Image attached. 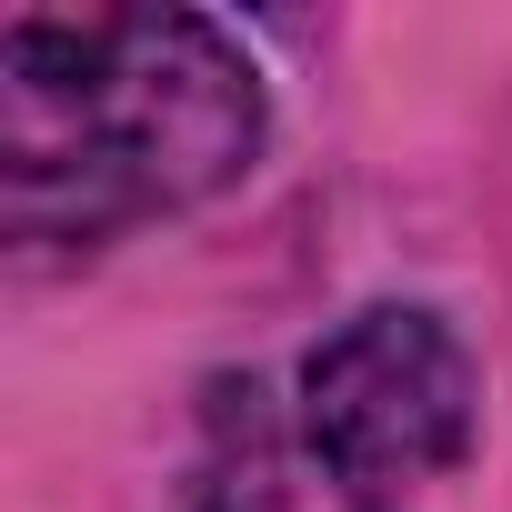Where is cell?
I'll return each instance as SVG.
<instances>
[{"instance_id":"7a4b0ae2","label":"cell","mask_w":512,"mask_h":512,"mask_svg":"<svg viewBox=\"0 0 512 512\" xmlns=\"http://www.w3.org/2000/svg\"><path fill=\"white\" fill-rule=\"evenodd\" d=\"M472 402H482L472 352L412 302L352 312L302 362V432H312L322 472L362 502L452 472L472 452Z\"/></svg>"},{"instance_id":"6da1fadb","label":"cell","mask_w":512,"mask_h":512,"mask_svg":"<svg viewBox=\"0 0 512 512\" xmlns=\"http://www.w3.org/2000/svg\"><path fill=\"white\" fill-rule=\"evenodd\" d=\"M262 151V71L201 11L0 31V211L21 251H91L191 211Z\"/></svg>"}]
</instances>
